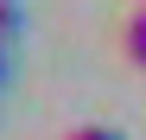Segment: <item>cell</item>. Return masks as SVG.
Masks as SVG:
<instances>
[{"label":"cell","mask_w":146,"mask_h":140,"mask_svg":"<svg viewBox=\"0 0 146 140\" xmlns=\"http://www.w3.org/2000/svg\"><path fill=\"white\" fill-rule=\"evenodd\" d=\"M121 51L146 70V7H133V13H127V26H121Z\"/></svg>","instance_id":"1"},{"label":"cell","mask_w":146,"mask_h":140,"mask_svg":"<svg viewBox=\"0 0 146 140\" xmlns=\"http://www.w3.org/2000/svg\"><path fill=\"white\" fill-rule=\"evenodd\" d=\"M0 38H7V45L19 38V0H0Z\"/></svg>","instance_id":"2"},{"label":"cell","mask_w":146,"mask_h":140,"mask_svg":"<svg viewBox=\"0 0 146 140\" xmlns=\"http://www.w3.org/2000/svg\"><path fill=\"white\" fill-rule=\"evenodd\" d=\"M70 140H121V134H114V127H95V121H89V127H70Z\"/></svg>","instance_id":"3"},{"label":"cell","mask_w":146,"mask_h":140,"mask_svg":"<svg viewBox=\"0 0 146 140\" xmlns=\"http://www.w3.org/2000/svg\"><path fill=\"white\" fill-rule=\"evenodd\" d=\"M7 70H13V57H7V38H0V83H7Z\"/></svg>","instance_id":"4"}]
</instances>
